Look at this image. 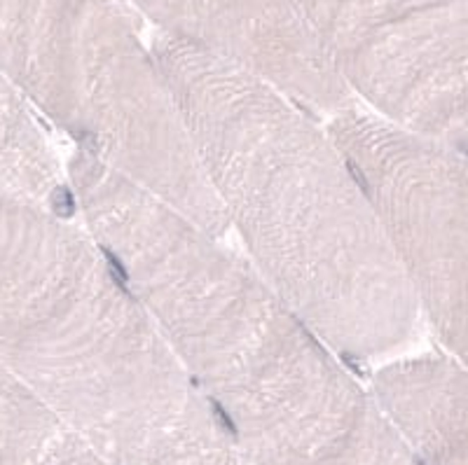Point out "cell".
<instances>
[{"instance_id": "52a82bcc", "label": "cell", "mask_w": 468, "mask_h": 465, "mask_svg": "<svg viewBox=\"0 0 468 465\" xmlns=\"http://www.w3.org/2000/svg\"><path fill=\"white\" fill-rule=\"evenodd\" d=\"M0 187L19 196L75 213L66 159L49 124L0 73Z\"/></svg>"}, {"instance_id": "6da1fadb", "label": "cell", "mask_w": 468, "mask_h": 465, "mask_svg": "<svg viewBox=\"0 0 468 465\" xmlns=\"http://www.w3.org/2000/svg\"><path fill=\"white\" fill-rule=\"evenodd\" d=\"M244 258L349 360L387 363L424 325L382 211L328 120L262 75L150 36Z\"/></svg>"}, {"instance_id": "3957f363", "label": "cell", "mask_w": 468, "mask_h": 465, "mask_svg": "<svg viewBox=\"0 0 468 465\" xmlns=\"http://www.w3.org/2000/svg\"><path fill=\"white\" fill-rule=\"evenodd\" d=\"M0 73L75 148L228 237L160 58L122 0H0Z\"/></svg>"}, {"instance_id": "8992f818", "label": "cell", "mask_w": 468, "mask_h": 465, "mask_svg": "<svg viewBox=\"0 0 468 465\" xmlns=\"http://www.w3.org/2000/svg\"><path fill=\"white\" fill-rule=\"evenodd\" d=\"M244 456L250 465H426L363 381L250 442Z\"/></svg>"}, {"instance_id": "ba28073f", "label": "cell", "mask_w": 468, "mask_h": 465, "mask_svg": "<svg viewBox=\"0 0 468 465\" xmlns=\"http://www.w3.org/2000/svg\"><path fill=\"white\" fill-rule=\"evenodd\" d=\"M0 465H111L43 397L0 365Z\"/></svg>"}, {"instance_id": "5b68a950", "label": "cell", "mask_w": 468, "mask_h": 465, "mask_svg": "<svg viewBox=\"0 0 468 465\" xmlns=\"http://www.w3.org/2000/svg\"><path fill=\"white\" fill-rule=\"evenodd\" d=\"M154 36L197 45L333 117L358 106L298 0H122Z\"/></svg>"}, {"instance_id": "277c9868", "label": "cell", "mask_w": 468, "mask_h": 465, "mask_svg": "<svg viewBox=\"0 0 468 465\" xmlns=\"http://www.w3.org/2000/svg\"><path fill=\"white\" fill-rule=\"evenodd\" d=\"M358 106L468 157V0H298Z\"/></svg>"}, {"instance_id": "7a4b0ae2", "label": "cell", "mask_w": 468, "mask_h": 465, "mask_svg": "<svg viewBox=\"0 0 468 465\" xmlns=\"http://www.w3.org/2000/svg\"><path fill=\"white\" fill-rule=\"evenodd\" d=\"M0 365L111 465H250L85 222L3 187Z\"/></svg>"}]
</instances>
